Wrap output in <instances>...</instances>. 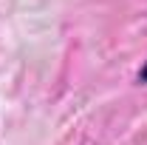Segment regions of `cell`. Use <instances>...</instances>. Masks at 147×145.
Segmentation results:
<instances>
[{
  "label": "cell",
  "mask_w": 147,
  "mask_h": 145,
  "mask_svg": "<svg viewBox=\"0 0 147 145\" xmlns=\"http://www.w3.org/2000/svg\"><path fill=\"white\" fill-rule=\"evenodd\" d=\"M142 80H144V83H147V66H144V68H142Z\"/></svg>",
  "instance_id": "cell-1"
}]
</instances>
